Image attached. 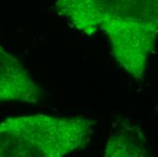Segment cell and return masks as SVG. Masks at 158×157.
<instances>
[{"mask_svg":"<svg viewBox=\"0 0 158 157\" xmlns=\"http://www.w3.org/2000/svg\"><path fill=\"white\" fill-rule=\"evenodd\" d=\"M55 6L77 32L106 34L118 65L143 78L157 40L158 0H56Z\"/></svg>","mask_w":158,"mask_h":157,"instance_id":"obj_1","label":"cell"},{"mask_svg":"<svg viewBox=\"0 0 158 157\" xmlns=\"http://www.w3.org/2000/svg\"><path fill=\"white\" fill-rule=\"evenodd\" d=\"M93 118L35 114L0 123V157H62L84 148Z\"/></svg>","mask_w":158,"mask_h":157,"instance_id":"obj_2","label":"cell"},{"mask_svg":"<svg viewBox=\"0 0 158 157\" xmlns=\"http://www.w3.org/2000/svg\"><path fill=\"white\" fill-rule=\"evenodd\" d=\"M106 156H149L142 134L128 131L114 134L108 141Z\"/></svg>","mask_w":158,"mask_h":157,"instance_id":"obj_4","label":"cell"},{"mask_svg":"<svg viewBox=\"0 0 158 157\" xmlns=\"http://www.w3.org/2000/svg\"><path fill=\"white\" fill-rule=\"evenodd\" d=\"M44 90L15 56L0 46V102L36 105L44 100Z\"/></svg>","mask_w":158,"mask_h":157,"instance_id":"obj_3","label":"cell"}]
</instances>
